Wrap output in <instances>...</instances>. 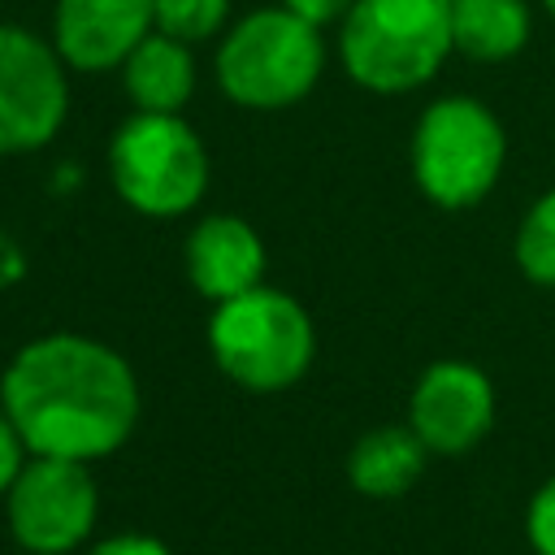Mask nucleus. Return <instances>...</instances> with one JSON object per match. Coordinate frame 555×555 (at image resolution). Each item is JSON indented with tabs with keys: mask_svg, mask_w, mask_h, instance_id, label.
I'll return each instance as SVG.
<instances>
[{
	"mask_svg": "<svg viewBox=\"0 0 555 555\" xmlns=\"http://www.w3.org/2000/svg\"><path fill=\"white\" fill-rule=\"evenodd\" d=\"M121 82H126V95L134 100V113H182V104L195 91L191 48L152 30L121 61Z\"/></svg>",
	"mask_w": 555,
	"mask_h": 555,
	"instance_id": "obj_13",
	"label": "nucleus"
},
{
	"mask_svg": "<svg viewBox=\"0 0 555 555\" xmlns=\"http://www.w3.org/2000/svg\"><path fill=\"white\" fill-rule=\"evenodd\" d=\"M429 447L412 434V425H377L356 438L347 455V481L364 499H399L425 473Z\"/></svg>",
	"mask_w": 555,
	"mask_h": 555,
	"instance_id": "obj_12",
	"label": "nucleus"
},
{
	"mask_svg": "<svg viewBox=\"0 0 555 555\" xmlns=\"http://www.w3.org/2000/svg\"><path fill=\"white\" fill-rule=\"evenodd\" d=\"M356 0H282V9H291L295 17H304L308 26H330V22H343L351 13Z\"/></svg>",
	"mask_w": 555,
	"mask_h": 555,
	"instance_id": "obj_20",
	"label": "nucleus"
},
{
	"mask_svg": "<svg viewBox=\"0 0 555 555\" xmlns=\"http://www.w3.org/2000/svg\"><path fill=\"white\" fill-rule=\"evenodd\" d=\"M516 264L529 282L555 291V191L529 204L516 230Z\"/></svg>",
	"mask_w": 555,
	"mask_h": 555,
	"instance_id": "obj_15",
	"label": "nucleus"
},
{
	"mask_svg": "<svg viewBox=\"0 0 555 555\" xmlns=\"http://www.w3.org/2000/svg\"><path fill=\"white\" fill-rule=\"evenodd\" d=\"M338 26L347 78L382 95L429 82L455 52L447 0H356Z\"/></svg>",
	"mask_w": 555,
	"mask_h": 555,
	"instance_id": "obj_3",
	"label": "nucleus"
},
{
	"mask_svg": "<svg viewBox=\"0 0 555 555\" xmlns=\"http://www.w3.org/2000/svg\"><path fill=\"white\" fill-rule=\"evenodd\" d=\"M451 48L473 61H507L529 39L525 0H451Z\"/></svg>",
	"mask_w": 555,
	"mask_h": 555,
	"instance_id": "obj_14",
	"label": "nucleus"
},
{
	"mask_svg": "<svg viewBox=\"0 0 555 555\" xmlns=\"http://www.w3.org/2000/svg\"><path fill=\"white\" fill-rule=\"evenodd\" d=\"M100 512V490L87 464L30 455L13 486L4 490V520L22 551L30 555H69L78 551Z\"/></svg>",
	"mask_w": 555,
	"mask_h": 555,
	"instance_id": "obj_7",
	"label": "nucleus"
},
{
	"mask_svg": "<svg viewBox=\"0 0 555 555\" xmlns=\"http://www.w3.org/2000/svg\"><path fill=\"white\" fill-rule=\"evenodd\" d=\"M408 425L434 455H464L494 425V386L468 360L429 364L408 399Z\"/></svg>",
	"mask_w": 555,
	"mask_h": 555,
	"instance_id": "obj_9",
	"label": "nucleus"
},
{
	"mask_svg": "<svg viewBox=\"0 0 555 555\" xmlns=\"http://www.w3.org/2000/svg\"><path fill=\"white\" fill-rule=\"evenodd\" d=\"M0 408L30 455L91 464L134 434L139 382L108 343L87 334H43L9 360Z\"/></svg>",
	"mask_w": 555,
	"mask_h": 555,
	"instance_id": "obj_1",
	"label": "nucleus"
},
{
	"mask_svg": "<svg viewBox=\"0 0 555 555\" xmlns=\"http://www.w3.org/2000/svg\"><path fill=\"white\" fill-rule=\"evenodd\" d=\"M503 126L473 95L434 100L412 130V178L438 208H473L503 173Z\"/></svg>",
	"mask_w": 555,
	"mask_h": 555,
	"instance_id": "obj_6",
	"label": "nucleus"
},
{
	"mask_svg": "<svg viewBox=\"0 0 555 555\" xmlns=\"http://www.w3.org/2000/svg\"><path fill=\"white\" fill-rule=\"evenodd\" d=\"M26 460H30V451H26L22 434L13 429V421H9L4 408H0V499H4V490L13 486V477L22 473Z\"/></svg>",
	"mask_w": 555,
	"mask_h": 555,
	"instance_id": "obj_19",
	"label": "nucleus"
},
{
	"mask_svg": "<svg viewBox=\"0 0 555 555\" xmlns=\"http://www.w3.org/2000/svg\"><path fill=\"white\" fill-rule=\"evenodd\" d=\"M69 82L61 52L13 22H0V156L39 152L65 121Z\"/></svg>",
	"mask_w": 555,
	"mask_h": 555,
	"instance_id": "obj_8",
	"label": "nucleus"
},
{
	"mask_svg": "<svg viewBox=\"0 0 555 555\" xmlns=\"http://www.w3.org/2000/svg\"><path fill=\"white\" fill-rule=\"evenodd\" d=\"M156 30L152 0H56L52 48L69 69H117Z\"/></svg>",
	"mask_w": 555,
	"mask_h": 555,
	"instance_id": "obj_10",
	"label": "nucleus"
},
{
	"mask_svg": "<svg viewBox=\"0 0 555 555\" xmlns=\"http://www.w3.org/2000/svg\"><path fill=\"white\" fill-rule=\"evenodd\" d=\"M108 173L143 217H182L208 191V152L182 113H134L113 130Z\"/></svg>",
	"mask_w": 555,
	"mask_h": 555,
	"instance_id": "obj_5",
	"label": "nucleus"
},
{
	"mask_svg": "<svg viewBox=\"0 0 555 555\" xmlns=\"http://www.w3.org/2000/svg\"><path fill=\"white\" fill-rule=\"evenodd\" d=\"M186 273L204 299L225 304L264 282V243L243 217L208 212L186 238Z\"/></svg>",
	"mask_w": 555,
	"mask_h": 555,
	"instance_id": "obj_11",
	"label": "nucleus"
},
{
	"mask_svg": "<svg viewBox=\"0 0 555 555\" xmlns=\"http://www.w3.org/2000/svg\"><path fill=\"white\" fill-rule=\"evenodd\" d=\"M542 9H546V13H551V17H555V0H542Z\"/></svg>",
	"mask_w": 555,
	"mask_h": 555,
	"instance_id": "obj_21",
	"label": "nucleus"
},
{
	"mask_svg": "<svg viewBox=\"0 0 555 555\" xmlns=\"http://www.w3.org/2000/svg\"><path fill=\"white\" fill-rule=\"evenodd\" d=\"M525 538L538 555H555V473L533 490L525 507Z\"/></svg>",
	"mask_w": 555,
	"mask_h": 555,
	"instance_id": "obj_17",
	"label": "nucleus"
},
{
	"mask_svg": "<svg viewBox=\"0 0 555 555\" xmlns=\"http://www.w3.org/2000/svg\"><path fill=\"white\" fill-rule=\"evenodd\" d=\"M447 4H451V0H447Z\"/></svg>",
	"mask_w": 555,
	"mask_h": 555,
	"instance_id": "obj_22",
	"label": "nucleus"
},
{
	"mask_svg": "<svg viewBox=\"0 0 555 555\" xmlns=\"http://www.w3.org/2000/svg\"><path fill=\"white\" fill-rule=\"evenodd\" d=\"M325 69V39L291 9H256L230 26L217 48V82L238 108L299 104Z\"/></svg>",
	"mask_w": 555,
	"mask_h": 555,
	"instance_id": "obj_4",
	"label": "nucleus"
},
{
	"mask_svg": "<svg viewBox=\"0 0 555 555\" xmlns=\"http://www.w3.org/2000/svg\"><path fill=\"white\" fill-rule=\"evenodd\" d=\"M152 9H156V30L191 48L225 26L230 0H152Z\"/></svg>",
	"mask_w": 555,
	"mask_h": 555,
	"instance_id": "obj_16",
	"label": "nucleus"
},
{
	"mask_svg": "<svg viewBox=\"0 0 555 555\" xmlns=\"http://www.w3.org/2000/svg\"><path fill=\"white\" fill-rule=\"evenodd\" d=\"M208 351L234 386L278 395L308 373L317 330L299 299L260 282L256 291H243L212 308Z\"/></svg>",
	"mask_w": 555,
	"mask_h": 555,
	"instance_id": "obj_2",
	"label": "nucleus"
},
{
	"mask_svg": "<svg viewBox=\"0 0 555 555\" xmlns=\"http://www.w3.org/2000/svg\"><path fill=\"white\" fill-rule=\"evenodd\" d=\"M82 555H173V551L152 533H113V538L91 542Z\"/></svg>",
	"mask_w": 555,
	"mask_h": 555,
	"instance_id": "obj_18",
	"label": "nucleus"
}]
</instances>
